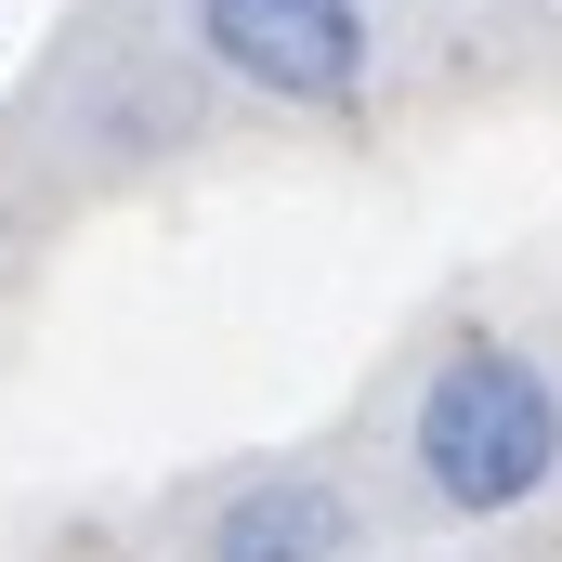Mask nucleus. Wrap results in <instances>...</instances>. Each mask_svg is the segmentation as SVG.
<instances>
[{
  "label": "nucleus",
  "mask_w": 562,
  "mask_h": 562,
  "mask_svg": "<svg viewBox=\"0 0 562 562\" xmlns=\"http://www.w3.org/2000/svg\"><path fill=\"white\" fill-rule=\"evenodd\" d=\"M406 471L445 524H510L562 484V380L537 340L510 327H458L431 353L419 406H406Z\"/></svg>",
  "instance_id": "nucleus-1"
},
{
  "label": "nucleus",
  "mask_w": 562,
  "mask_h": 562,
  "mask_svg": "<svg viewBox=\"0 0 562 562\" xmlns=\"http://www.w3.org/2000/svg\"><path fill=\"white\" fill-rule=\"evenodd\" d=\"M196 53L262 105H367V0H196Z\"/></svg>",
  "instance_id": "nucleus-2"
},
{
  "label": "nucleus",
  "mask_w": 562,
  "mask_h": 562,
  "mask_svg": "<svg viewBox=\"0 0 562 562\" xmlns=\"http://www.w3.org/2000/svg\"><path fill=\"white\" fill-rule=\"evenodd\" d=\"M196 562H353V484L340 471H249L210 497Z\"/></svg>",
  "instance_id": "nucleus-3"
}]
</instances>
